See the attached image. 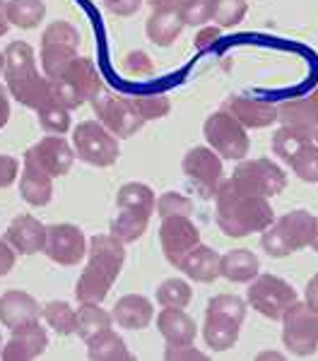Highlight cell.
<instances>
[{"instance_id":"25","label":"cell","mask_w":318,"mask_h":361,"mask_svg":"<svg viewBox=\"0 0 318 361\" xmlns=\"http://www.w3.org/2000/svg\"><path fill=\"white\" fill-rule=\"evenodd\" d=\"M176 270H181L183 275L188 279H193V282L210 284L219 277V255H217V250H212L210 246H205V243H198V246L183 258V263L178 265Z\"/></svg>"},{"instance_id":"44","label":"cell","mask_w":318,"mask_h":361,"mask_svg":"<svg viewBox=\"0 0 318 361\" xmlns=\"http://www.w3.org/2000/svg\"><path fill=\"white\" fill-rule=\"evenodd\" d=\"M164 359L166 361H205L207 354H202L200 349H195L193 345H169L166 342L164 347Z\"/></svg>"},{"instance_id":"41","label":"cell","mask_w":318,"mask_h":361,"mask_svg":"<svg viewBox=\"0 0 318 361\" xmlns=\"http://www.w3.org/2000/svg\"><path fill=\"white\" fill-rule=\"evenodd\" d=\"M205 313H217V316L231 318V320H236V323H244L246 301L241 299V296H234V294H217L207 301Z\"/></svg>"},{"instance_id":"31","label":"cell","mask_w":318,"mask_h":361,"mask_svg":"<svg viewBox=\"0 0 318 361\" xmlns=\"http://www.w3.org/2000/svg\"><path fill=\"white\" fill-rule=\"evenodd\" d=\"M87 357L92 361H130L133 354L128 352L126 342L121 340L118 333L104 330L94 340L87 342Z\"/></svg>"},{"instance_id":"52","label":"cell","mask_w":318,"mask_h":361,"mask_svg":"<svg viewBox=\"0 0 318 361\" xmlns=\"http://www.w3.org/2000/svg\"><path fill=\"white\" fill-rule=\"evenodd\" d=\"M10 29V20H8V3L0 0V37H5Z\"/></svg>"},{"instance_id":"54","label":"cell","mask_w":318,"mask_h":361,"mask_svg":"<svg viewBox=\"0 0 318 361\" xmlns=\"http://www.w3.org/2000/svg\"><path fill=\"white\" fill-rule=\"evenodd\" d=\"M3 68H5V54L0 51V75H3Z\"/></svg>"},{"instance_id":"15","label":"cell","mask_w":318,"mask_h":361,"mask_svg":"<svg viewBox=\"0 0 318 361\" xmlns=\"http://www.w3.org/2000/svg\"><path fill=\"white\" fill-rule=\"evenodd\" d=\"M200 243L198 226L190 222V217L183 214H173V217H164L159 226V246L164 258L169 260L173 267L183 263V258Z\"/></svg>"},{"instance_id":"19","label":"cell","mask_w":318,"mask_h":361,"mask_svg":"<svg viewBox=\"0 0 318 361\" xmlns=\"http://www.w3.org/2000/svg\"><path fill=\"white\" fill-rule=\"evenodd\" d=\"M37 320H42V306L32 294L22 289H10L0 296V323L8 330L37 323Z\"/></svg>"},{"instance_id":"58","label":"cell","mask_w":318,"mask_h":361,"mask_svg":"<svg viewBox=\"0 0 318 361\" xmlns=\"http://www.w3.org/2000/svg\"><path fill=\"white\" fill-rule=\"evenodd\" d=\"M314 137H316V145H318V130H316V135H314Z\"/></svg>"},{"instance_id":"17","label":"cell","mask_w":318,"mask_h":361,"mask_svg":"<svg viewBox=\"0 0 318 361\" xmlns=\"http://www.w3.org/2000/svg\"><path fill=\"white\" fill-rule=\"evenodd\" d=\"M46 347H49V333H46L42 320H37V323H29V325H22V328L10 330V340L0 349V359L34 361L46 352Z\"/></svg>"},{"instance_id":"29","label":"cell","mask_w":318,"mask_h":361,"mask_svg":"<svg viewBox=\"0 0 318 361\" xmlns=\"http://www.w3.org/2000/svg\"><path fill=\"white\" fill-rule=\"evenodd\" d=\"M152 214V209L142 207H118V214L111 219V234L121 243H135L147 231Z\"/></svg>"},{"instance_id":"22","label":"cell","mask_w":318,"mask_h":361,"mask_svg":"<svg viewBox=\"0 0 318 361\" xmlns=\"http://www.w3.org/2000/svg\"><path fill=\"white\" fill-rule=\"evenodd\" d=\"M157 330L169 345H193L198 325L183 308H164L157 316Z\"/></svg>"},{"instance_id":"12","label":"cell","mask_w":318,"mask_h":361,"mask_svg":"<svg viewBox=\"0 0 318 361\" xmlns=\"http://www.w3.org/2000/svg\"><path fill=\"white\" fill-rule=\"evenodd\" d=\"M229 178L239 188L263 197L280 195L287 188V173L275 161L265 159V157H260V159H241V164L234 169V173Z\"/></svg>"},{"instance_id":"9","label":"cell","mask_w":318,"mask_h":361,"mask_svg":"<svg viewBox=\"0 0 318 361\" xmlns=\"http://www.w3.org/2000/svg\"><path fill=\"white\" fill-rule=\"evenodd\" d=\"M92 109H94L97 118L102 121V126L111 130L118 140L133 137L145 126L140 114L130 104L128 94H116V92L102 87L99 94L92 97Z\"/></svg>"},{"instance_id":"11","label":"cell","mask_w":318,"mask_h":361,"mask_svg":"<svg viewBox=\"0 0 318 361\" xmlns=\"http://www.w3.org/2000/svg\"><path fill=\"white\" fill-rule=\"evenodd\" d=\"M282 342L294 357H311L318 349V313L297 301L282 316Z\"/></svg>"},{"instance_id":"24","label":"cell","mask_w":318,"mask_h":361,"mask_svg":"<svg viewBox=\"0 0 318 361\" xmlns=\"http://www.w3.org/2000/svg\"><path fill=\"white\" fill-rule=\"evenodd\" d=\"M183 20L178 15V8H152V15L147 17V25H145V32H147V39L154 46H171L178 39V34L183 32Z\"/></svg>"},{"instance_id":"10","label":"cell","mask_w":318,"mask_h":361,"mask_svg":"<svg viewBox=\"0 0 318 361\" xmlns=\"http://www.w3.org/2000/svg\"><path fill=\"white\" fill-rule=\"evenodd\" d=\"M202 135L207 140V147L215 149L222 159L239 161L248 154V147H251L246 128L227 111H215L207 116L205 126H202Z\"/></svg>"},{"instance_id":"55","label":"cell","mask_w":318,"mask_h":361,"mask_svg":"<svg viewBox=\"0 0 318 361\" xmlns=\"http://www.w3.org/2000/svg\"><path fill=\"white\" fill-rule=\"evenodd\" d=\"M311 248H314L316 253H318V231H316V238H314V243H311Z\"/></svg>"},{"instance_id":"35","label":"cell","mask_w":318,"mask_h":361,"mask_svg":"<svg viewBox=\"0 0 318 361\" xmlns=\"http://www.w3.org/2000/svg\"><path fill=\"white\" fill-rule=\"evenodd\" d=\"M311 137L309 133H302V130H297V128H289V126H282L280 130L273 135V152L280 157L282 161H292V157L299 152V149L304 147L306 142H311Z\"/></svg>"},{"instance_id":"3","label":"cell","mask_w":318,"mask_h":361,"mask_svg":"<svg viewBox=\"0 0 318 361\" xmlns=\"http://www.w3.org/2000/svg\"><path fill=\"white\" fill-rule=\"evenodd\" d=\"M5 87L10 97L34 111L56 102L54 82L39 73L37 56L27 42H10L5 49Z\"/></svg>"},{"instance_id":"33","label":"cell","mask_w":318,"mask_h":361,"mask_svg":"<svg viewBox=\"0 0 318 361\" xmlns=\"http://www.w3.org/2000/svg\"><path fill=\"white\" fill-rule=\"evenodd\" d=\"M42 316L46 320L51 330H56L58 335L68 337V335H75V320H78V313L75 308L68 304V301H49L44 308H42Z\"/></svg>"},{"instance_id":"6","label":"cell","mask_w":318,"mask_h":361,"mask_svg":"<svg viewBox=\"0 0 318 361\" xmlns=\"http://www.w3.org/2000/svg\"><path fill=\"white\" fill-rule=\"evenodd\" d=\"M73 149L75 157L90 166H114L121 154L118 137L102 126V121H82L73 130Z\"/></svg>"},{"instance_id":"40","label":"cell","mask_w":318,"mask_h":361,"mask_svg":"<svg viewBox=\"0 0 318 361\" xmlns=\"http://www.w3.org/2000/svg\"><path fill=\"white\" fill-rule=\"evenodd\" d=\"M215 3L217 0H183L178 5V15L186 27H205L207 22H212Z\"/></svg>"},{"instance_id":"13","label":"cell","mask_w":318,"mask_h":361,"mask_svg":"<svg viewBox=\"0 0 318 361\" xmlns=\"http://www.w3.org/2000/svg\"><path fill=\"white\" fill-rule=\"evenodd\" d=\"M87 238L80 226L71 222H56L46 226V246L44 253L49 260L63 267H75L87 258Z\"/></svg>"},{"instance_id":"26","label":"cell","mask_w":318,"mask_h":361,"mask_svg":"<svg viewBox=\"0 0 318 361\" xmlns=\"http://www.w3.org/2000/svg\"><path fill=\"white\" fill-rule=\"evenodd\" d=\"M260 270V260L248 248H231L219 255V277L236 284H248Z\"/></svg>"},{"instance_id":"20","label":"cell","mask_w":318,"mask_h":361,"mask_svg":"<svg viewBox=\"0 0 318 361\" xmlns=\"http://www.w3.org/2000/svg\"><path fill=\"white\" fill-rule=\"evenodd\" d=\"M5 238L20 255H37L44 253L46 226L34 214H17L5 231Z\"/></svg>"},{"instance_id":"30","label":"cell","mask_w":318,"mask_h":361,"mask_svg":"<svg viewBox=\"0 0 318 361\" xmlns=\"http://www.w3.org/2000/svg\"><path fill=\"white\" fill-rule=\"evenodd\" d=\"M78 320H75V335L82 342L94 340L97 335H102L104 330H111L114 316L109 311H104L102 304H80Z\"/></svg>"},{"instance_id":"4","label":"cell","mask_w":318,"mask_h":361,"mask_svg":"<svg viewBox=\"0 0 318 361\" xmlns=\"http://www.w3.org/2000/svg\"><path fill=\"white\" fill-rule=\"evenodd\" d=\"M318 231V219L306 209H292V212L277 217L265 231H260V246L270 258H287L302 248H311Z\"/></svg>"},{"instance_id":"5","label":"cell","mask_w":318,"mask_h":361,"mask_svg":"<svg viewBox=\"0 0 318 361\" xmlns=\"http://www.w3.org/2000/svg\"><path fill=\"white\" fill-rule=\"evenodd\" d=\"M51 82H54L56 102L71 111L82 106L85 102H92V97L102 92V80L97 75L94 63L87 56H75L68 68Z\"/></svg>"},{"instance_id":"14","label":"cell","mask_w":318,"mask_h":361,"mask_svg":"<svg viewBox=\"0 0 318 361\" xmlns=\"http://www.w3.org/2000/svg\"><path fill=\"white\" fill-rule=\"evenodd\" d=\"M181 169L188 183L200 193V197H215L222 183V157L212 147H193L183 157Z\"/></svg>"},{"instance_id":"53","label":"cell","mask_w":318,"mask_h":361,"mask_svg":"<svg viewBox=\"0 0 318 361\" xmlns=\"http://www.w3.org/2000/svg\"><path fill=\"white\" fill-rule=\"evenodd\" d=\"M152 8H169V5H173V8H178V5L183 3V0H147Z\"/></svg>"},{"instance_id":"36","label":"cell","mask_w":318,"mask_h":361,"mask_svg":"<svg viewBox=\"0 0 318 361\" xmlns=\"http://www.w3.org/2000/svg\"><path fill=\"white\" fill-rule=\"evenodd\" d=\"M193 299V289L186 279L169 277L157 287V301L164 308H186Z\"/></svg>"},{"instance_id":"27","label":"cell","mask_w":318,"mask_h":361,"mask_svg":"<svg viewBox=\"0 0 318 361\" xmlns=\"http://www.w3.org/2000/svg\"><path fill=\"white\" fill-rule=\"evenodd\" d=\"M20 195L32 207L49 205L51 197H54V178L42 169L25 161V171L20 173Z\"/></svg>"},{"instance_id":"57","label":"cell","mask_w":318,"mask_h":361,"mask_svg":"<svg viewBox=\"0 0 318 361\" xmlns=\"http://www.w3.org/2000/svg\"><path fill=\"white\" fill-rule=\"evenodd\" d=\"M0 349H3V333H0Z\"/></svg>"},{"instance_id":"51","label":"cell","mask_w":318,"mask_h":361,"mask_svg":"<svg viewBox=\"0 0 318 361\" xmlns=\"http://www.w3.org/2000/svg\"><path fill=\"white\" fill-rule=\"evenodd\" d=\"M10 121V92L8 87L0 85V130L8 126Z\"/></svg>"},{"instance_id":"42","label":"cell","mask_w":318,"mask_h":361,"mask_svg":"<svg viewBox=\"0 0 318 361\" xmlns=\"http://www.w3.org/2000/svg\"><path fill=\"white\" fill-rule=\"evenodd\" d=\"M248 13L246 0H217L215 3V15H212V22L217 27H236L239 22H244V17Z\"/></svg>"},{"instance_id":"46","label":"cell","mask_w":318,"mask_h":361,"mask_svg":"<svg viewBox=\"0 0 318 361\" xmlns=\"http://www.w3.org/2000/svg\"><path fill=\"white\" fill-rule=\"evenodd\" d=\"M102 5L116 17H133L142 8V0H102Z\"/></svg>"},{"instance_id":"32","label":"cell","mask_w":318,"mask_h":361,"mask_svg":"<svg viewBox=\"0 0 318 361\" xmlns=\"http://www.w3.org/2000/svg\"><path fill=\"white\" fill-rule=\"evenodd\" d=\"M44 0H8V20L17 29H34L44 22Z\"/></svg>"},{"instance_id":"23","label":"cell","mask_w":318,"mask_h":361,"mask_svg":"<svg viewBox=\"0 0 318 361\" xmlns=\"http://www.w3.org/2000/svg\"><path fill=\"white\" fill-rule=\"evenodd\" d=\"M277 121H280L282 126L297 128V130L309 133V135L314 137L318 130V102L311 97L282 102L280 106H277Z\"/></svg>"},{"instance_id":"50","label":"cell","mask_w":318,"mask_h":361,"mask_svg":"<svg viewBox=\"0 0 318 361\" xmlns=\"http://www.w3.org/2000/svg\"><path fill=\"white\" fill-rule=\"evenodd\" d=\"M304 304L309 306L314 313H318V272L309 279V282H306V289H304Z\"/></svg>"},{"instance_id":"7","label":"cell","mask_w":318,"mask_h":361,"mask_svg":"<svg viewBox=\"0 0 318 361\" xmlns=\"http://www.w3.org/2000/svg\"><path fill=\"white\" fill-rule=\"evenodd\" d=\"M80 49V32L71 22L56 20L44 29L42 37V51H39V61L44 66V75L49 80H56L68 63L78 56Z\"/></svg>"},{"instance_id":"34","label":"cell","mask_w":318,"mask_h":361,"mask_svg":"<svg viewBox=\"0 0 318 361\" xmlns=\"http://www.w3.org/2000/svg\"><path fill=\"white\" fill-rule=\"evenodd\" d=\"M154 205H157V195L147 183H140V180L123 183L116 193V207H142L154 212Z\"/></svg>"},{"instance_id":"38","label":"cell","mask_w":318,"mask_h":361,"mask_svg":"<svg viewBox=\"0 0 318 361\" xmlns=\"http://www.w3.org/2000/svg\"><path fill=\"white\" fill-rule=\"evenodd\" d=\"M289 166H292L297 178L306 180V183H318V145H314V140L306 142L304 147L292 157Z\"/></svg>"},{"instance_id":"8","label":"cell","mask_w":318,"mask_h":361,"mask_svg":"<svg viewBox=\"0 0 318 361\" xmlns=\"http://www.w3.org/2000/svg\"><path fill=\"white\" fill-rule=\"evenodd\" d=\"M246 301L251 308H256L260 316H265L270 320H282L287 308L292 304H297L299 296L287 279H282L277 275H260L258 272V275L248 282Z\"/></svg>"},{"instance_id":"56","label":"cell","mask_w":318,"mask_h":361,"mask_svg":"<svg viewBox=\"0 0 318 361\" xmlns=\"http://www.w3.org/2000/svg\"><path fill=\"white\" fill-rule=\"evenodd\" d=\"M311 99H316V102H318V87H316V90L314 92H311V94H309Z\"/></svg>"},{"instance_id":"48","label":"cell","mask_w":318,"mask_h":361,"mask_svg":"<svg viewBox=\"0 0 318 361\" xmlns=\"http://www.w3.org/2000/svg\"><path fill=\"white\" fill-rule=\"evenodd\" d=\"M17 260V250L10 246L8 238H0V277L10 275Z\"/></svg>"},{"instance_id":"43","label":"cell","mask_w":318,"mask_h":361,"mask_svg":"<svg viewBox=\"0 0 318 361\" xmlns=\"http://www.w3.org/2000/svg\"><path fill=\"white\" fill-rule=\"evenodd\" d=\"M154 212L164 217H173V214H183V217H190L193 214V200L176 190H166L157 197V205H154Z\"/></svg>"},{"instance_id":"1","label":"cell","mask_w":318,"mask_h":361,"mask_svg":"<svg viewBox=\"0 0 318 361\" xmlns=\"http://www.w3.org/2000/svg\"><path fill=\"white\" fill-rule=\"evenodd\" d=\"M215 219L224 236L246 238L268 229L275 222V212L268 197L248 193L227 178L215 193Z\"/></svg>"},{"instance_id":"18","label":"cell","mask_w":318,"mask_h":361,"mask_svg":"<svg viewBox=\"0 0 318 361\" xmlns=\"http://www.w3.org/2000/svg\"><path fill=\"white\" fill-rule=\"evenodd\" d=\"M222 111L234 116L244 128H268L277 121V106L246 94H231L224 99Z\"/></svg>"},{"instance_id":"21","label":"cell","mask_w":318,"mask_h":361,"mask_svg":"<svg viewBox=\"0 0 318 361\" xmlns=\"http://www.w3.org/2000/svg\"><path fill=\"white\" fill-rule=\"evenodd\" d=\"M114 323L126 330H145L154 318V306L142 294H126L111 308Z\"/></svg>"},{"instance_id":"49","label":"cell","mask_w":318,"mask_h":361,"mask_svg":"<svg viewBox=\"0 0 318 361\" xmlns=\"http://www.w3.org/2000/svg\"><path fill=\"white\" fill-rule=\"evenodd\" d=\"M219 39V27H202L198 34H195V39H193V46L198 51H205V49H210L212 44H215Z\"/></svg>"},{"instance_id":"45","label":"cell","mask_w":318,"mask_h":361,"mask_svg":"<svg viewBox=\"0 0 318 361\" xmlns=\"http://www.w3.org/2000/svg\"><path fill=\"white\" fill-rule=\"evenodd\" d=\"M123 70L128 75H149L152 73V61L145 51H130L123 58Z\"/></svg>"},{"instance_id":"47","label":"cell","mask_w":318,"mask_h":361,"mask_svg":"<svg viewBox=\"0 0 318 361\" xmlns=\"http://www.w3.org/2000/svg\"><path fill=\"white\" fill-rule=\"evenodd\" d=\"M20 176V161L10 154H0V188L13 185Z\"/></svg>"},{"instance_id":"16","label":"cell","mask_w":318,"mask_h":361,"mask_svg":"<svg viewBox=\"0 0 318 361\" xmlns=\"http://www.w3.org/2000/svg\"><path fill=\"white\" fill-rule=\"evenodd\" d=\"M25 161L42 169L51 178H58L71 173L75 161V149L68 145V140L63 135H46L27 149Z\"/></svg>"},{"instance_id":"28","label":"cell","mask_w":318,"mask_h":361,"mask_svg":"<svg viewBox=\"0 0 318 361\" xmlns=\"http://www.w3.org/2000/svg\"><path fill=\"white\" fill-rule=\"evenodd\" d=\"M239 328L241 323L217 313H205V323H202V340L212 352H227L236 345L239 340Z\"/></svg>"},{"instance_id":"37","label":"cell","mask_w":318,"mask_h":361,"mask_svg":"<svg viewBox=\"0 0 318 361\" xmlns=\"http://www.w3.org/2000/svg\"><path fill=\"white\" fill-rule=\"evenodd\" d=\"M39 126L44 128V133L49 135H66L71 130V109H66L63 104L51 102L37 111Z\"/></svg>"},{"instance_id":"39","label":"cell","mask_w":318,"mask_h":361,"mask_svg":"<svg viewBox=\"0 0 318 361\" xmlns=\"http://www.w3.org/2000/svg\"><path fill=\"white\" fill-rule=\"evenodd\" d=\"M128 99L145 123H147V121L164 118L171 109V102L166 94H128Z\"/></svg>"},{"instance_id":"2","label":"cell","mask_w":318,"mask_h":361,"mask_svg":"<svg viewBox=\"0 0 318 361\" xmlns=\"http://www.w3.org/2000/svg\"><path fill=\"white\" fill-rule=\"evenodd\" d=\"M126 263V243L114 234H97L87 246V265L75 284V299L80 304H102L111 292Z\"/></svg>"}]
</instances>
